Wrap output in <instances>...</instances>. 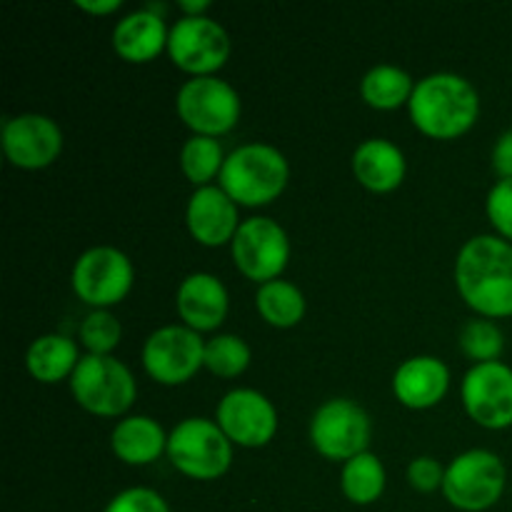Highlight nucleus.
Wrapping results in <instances>:
<instances>
[{"label":"nucleus","mask_w":512,"mask_h":512,"mask_svg":"<svg viewBox=\"0 0 512 512\" xmlns=\"http://www.w3.org/2000/svg\"><path fill=\"white\" fill-rule=\"evenodd\" d=\"M455 288L470 310L488 320L512 318V243L473 235L455 258Z\"/></svg>","instance_id":"1"},{"label":"nucleus","mask_w":512,"mask_h":512,"mask_svg":"<svg viewBox=\"0 0 512 512\" xmlns=\"http://www.w3.org/2000/svg\"><path fill=\"white\" fill-rule=\"evenodd\" d=\"M408 113L415 128L428 138L455 140L478 123L480 93L465 75L440 70L415 83Z\"/></svg>","instance_id":"2"},{"label":"nucleus","mask_w":512,"mask_h":512,"mask_svg":"<svg viewBox=\"0 0 512 512\" xmlns=\"http://www.w3.org/2000/svg\"><path fill=\"white\" fill-rule=\"evenodd\" d=\"M290 183V163L270 143H243L230 150L218 185L240 208H263L278 200Z\"/></svg>","instance_id":"3"},{"label":"nucleus","mask_w":512,"mask_h":512,"mask_svg":"<svg viewBox=\"0 0 512 512\" xmlns=\"http://www.w3.org/2000/svg\"><path fill=\"white\" fill-rule=\"evenodd\" d=\"M68 383L75 403L98 418H125L138 398L133 370L115 355L85 353Z\"/></svg>","instance_id":"4"},{"label":"nucleus","mask_w":512,"mask_h":512,"mask_svg":"<svg viewBox=\"0 0 512 512\" xmlns=\"http://www.w3.org/2000/svg\"><path fill=\"white\" fill-rule=\"evenodd\" d=\"M233 448L215 418H185L170 430L168 460L180 475L200 483L223 478L233 465Z\"/></svg>","instance_id":"5"},{"label":"nucleus","mask_w":512,"mask_h":512,"mask_svg":"<svg viewBox=\"0 0 512 512\" xmlns=\"http://www.w3.org/2000/svg\"><path fill=\"white\" fill-rule=\"evenodd\" d=\"M508 468L493 450L473 448L445 465L443 498L460 512H485L503 500Z\"/></svg>","instance_id":"6"},{"label":"nucleus","mask_w":512,"mask_h":512,"mask_svg":"<svg viewBox=\"0 0 512 512\" xmlns=\"http://www.w3.org/2000/svg\"><path fill=\"white\" fill-rule=\"evenodd\" d=\"M175 113L193 135L220 138L238 125L243 113L240 93L218 75L188 78L175 95Z\"/></svg>","instance_id":"7"},{"label":"nucleus","mask_w":512,"mask_h":512,"mask_svg":"<svg viewBox=\"0 0 512 512\" xmlns=\"http://www.w3.org/2000/svg\"><path fill=\"white\" fill-rule=\"evenodd\" d=\"M308 438L315 453L325 460L348 463L368 450L373 440V420L355 400L330 398L310 418Z\"/></svg>","instance_id":"8"},{"label":"nucleus","mask_w":512,"mask_h":512,"mask_svg":"<svg viewBox=\"0 0 512 512\" xmlns=\"http://www.w3.org/2000/svg\"><path fill=\"white\" fill-rule=\"evenodd\" d=\"M135 283L133 260L115 245H93L78 255L70 285L90 310H110L123 303Z\"/></svg>","instance_id":"9"},{"label":"nucleus","mask_w":512,"mask_h":512,"mask_svg":"<svg viewBox=\"0 0 512 512\" xmlns=\"http://www.w3.org/2000/svg\"><path fill=\"white\" fill-rule=\"evenodd\" d=\"M235 268L253 283L265 285L283 278L290 263L288 230L268 215H253L240 223L230 243Z\"/></svg>","instance_id":"10"},{"label":"nucleus","mask_w":512,"mask_h":512,"mask_svg":"<svg viewBox=\"0 0 512 512\" xmlns=\"http://www.w3.org/2000/svg\"><path fill=\"white\" fill-rule=\"evenodd\" d=\"M230 35L210 15H180L170 25L168 55L190 78L215 75L230 58Z\"/></svg>","instance_id":"11"},{"label":"nucleus","mask_w":512,"mask_h":512,"mask_svg":"<svg viewBox=\"0 0 512 512\" xmlns=\"http://www.w3.org/2000/svg\"><path fill=\"white\" fill-rule=\"evenodd\" d=\"M140 360L155 383L175 388L205 368V340L183 323L163 325L145 338Z\"/></svg>","instance_id":"12"},{"label":"nucleus","mask_w":512,"mask_h":512,"mask_svg":"<svg viewBox=\"0 0 512 512\" xmlns=\"http://www.w3.org/2000/svg\"><path fill=\"white\" fill-rule=\"evenodd\" d=\"M215 423L238 448H265L278 435V408L268 395L253 388H235L220 398Z\"/></svg>","instance_id":"13"},{"label":"nucleus","mask_w":512,"mask_h":512,"mask_svg":"<svg viewBox=\"0 0 512 512\" xmlns=\"http://www.w3.org/2000/svg\"><path fill=\"white\" fill-rule=\"evenodd\" d=\"M460 400L468 418L480 428H512V368L503 360L473 365L460 385Z\"/></svg>","instance_id":"14"},{"label":"nucleus","mask_w":512,"mask_h":512,"mask_svg":"<svg viewBox=\"0 0 512 512\" xmlns=\"http://www.w3.org/2000/svg\"><path fill=\"white\" fill-rule=\"evenodd\" d=\"M63 130L50 115L20 113L3 123L0 145L10 165L20 170L50 168L63 153Z\"/></svg>","instance_id":"15"},{"label":"nucleus","mask_w":512,"mask_h":512,"mask_svg":"<svg viewBox=\"0 0 512 512\" xmlns=\"http://www.w3.org/2000/svg\"><path fill=\"white\" fill-rule=\"evenodd\" d=\"M240 205L218 183L195 188L185 205V225L195 243L220 248L233 243L240 228Z\"/></svg>","instance_id":"16"},{"label":"nucleus","mask_w":512,"mask_h":512,"mask_svg":"<svg viewBox=\"0 0 512 512\" xmlns=\"http://www.w3.org/2000/svg\"><path fill=\"white\" fill-rule=\"evenodd\" d=\"M175 310L180 323L195 333H213L225 323L230 295L223 280L213 273H190L180 280L175 293Z\"/></svg>","instance_id":"17"},{"label":"nucleus","mask_w":512,"mask_h":512,"mask_svg":"<svg viewBox=\"0 0 512 512\" xmlns=\"http://www.w3.org/2000/svg\"><path fill=\"white\" fill-rule=\"evenodd\" d=\"M450 390V368L435 355H413L393 373V395L408 410H430Z\"/></svg>","instance_id":"18"},{"label":"nucleus","mask_w":512,"mask_h":512,"mask_svg":"<svg viewBox=\"0 0 512 512\" xmlns=\"http://www.w3.org/2000/svg\"><path fill=\"white\" fill-rule=\"evenodd\" d=\"M168 38L170 28L165 25L163 15L145 5L133 13H125L115 23L110 43L125 63H150L163 50H168Z\"/></svg>","instance_id":"19"},{"label":"nucleus","mask_w":512,"mask_h":512,"mask_svg":"<svg viewBox=\"0 0 512 512\" xmlns=\"http://www.w3.org/2000/svg\"><path fill=\"white\" fill-rule=\"evenodd\" d=\"M355 180L370 193H393L408 175V160L400 145L388 138H368L350 158Z\"/></svg>","instance_id":"20"},{"label":"nucleus","mask_w":512,"mask_h":512,"mask_svg":"<svg viewBox=\"0 0 512 512\" xmlns=\"http://www.w3.org/2000/svg\"><path fill=\"white\" fill-rule=\"evenodd\" d=\"M168 435L150 415H125L110 433V450L125 465H150L168 453Z\"/></svg>","instance_id":"21"},{"label":"nucleus","mask_w":512,"mask_h":512,"mask_svg":"<svg viewBox=\"0 0 512 512\" xmlns=\"http://www.w3.org/2000/svg\"><path fill=\"white\" fill-rule=\"evenodd\" d=\"M80 348L73 338L63 333H45L30 343L25 353V368L30 378L43 385H55L73 378L80 363Z\"/></svg>","instance_id":"22"},{"label":"nucleus","mask_w":512,"mask_h":512,"mask_svg":"<svg viewBox=\"0 0 512 512\" xmlns=\"http://www.w3.org/2000/svg\"><path fill=\"white\" fill-rule=\"evenodd\" d=\"M415 90L413 75L393 63H378L360 80V98L375 110H398L410 103Z\"/></svg>","instance_id":"23"},{"label":"nucleus","mask_w":512,"mask_h":512,"mask_svg":"<svg viewBox=\"0 0 512 512\" xmlns=\"http://www.w3.org/2000/svg\"><path fill=\"white\" fill-rule=\"evenodd\" d=\"M255 308H258L260 318L278 330H290L300 325L308 310V300L305 293L290 280H270V283L258 285L255 293Z\"/></svg>","instance_id":"24"},{"label":"nucleus","mask_w":512,"mask_h":512,"mask_svg":"<svg viewBox=\"0 0 512 512\" xmlns=\"http://www.w3.org/2000/svg\"><path fill=\"white\" fill-rule=\"evenodd\" d=\"M385 485H388V473L383 460L370 450L355 455L340 470V490L353 505L378 503L385 493Z\"/></svg>","instance_id":"25"},{"label":"nucleus","mask_w":512,"mask_h":512,"mask_svg":"<svg viewBox=\"0 0 512 512\" xmlns=\"http://www.w3.org/2000/svg\"><path fill=\"white\" fill-rule=\"evenodd\" d=\"M225 158L228 153L220 145V138H208V135H190L180 148V173L195 185V188H205L213 185V180L220 178Z\"/></svg>","instance_id":"26"},{"label":"nucleus","mask_w":512,"mask_h":512,"mask_svg":"<svg viewBox=\"0 0 512 512\" xmlns=\"http://www.w3.org/2000/svg\"><path fill=\"white\" fill-rule=\"evenodd\" d=\"M253 350L235 333H218L205 340V370L215 378H238L250 368Z\"/></svg>","instance_id":"27"},{"label":"nucleus","mask_w":512,"mask_h":512,"mask_svg":"<svg viewBox=\"0 0 512 512\" xmlns=\"http://www.w3.org/2000/svg\"><path fill=\"white\" fill-rule=\"evenodd\" d=\"M458 345L463 350L465 358L473 360V365L480 363H495L500 360L505 350V335L495 320L488 318H473L460 328Z\"/></svg>","instance_id":"28"},{"label":"nucleus","mask_w":512,"mask_h":512,"mask_svg":"<svg viewBox=\"0 0 512 512\" xmlns=\"http://www.w3.org/2000/svg\"><path fill=\"white\" fill-rule=\"evenodd\" d=\"M78 340L88 355H113L123 340V325L110 310H90L80 320Z\"/></svg>","instance_id":"29"},{"label":"nucleus","mask_w":512,"mask_h":512,"mask_svg":"<svg viewBox=\"0 0 512 512\" xmlns=\"http://www.w3.org/2000/svg\"><path fill=\"white\" fill-rule=\"evenodd\" d=\"M485 215L495 235L512 243V180H498L485 198Z\"/></svg>","instance_id":"30"},{"label":"nucleus","mask_w":512,"mask_h":512,"mask_svg":"<svg viewBox=\"0 0 512 512\" xmlns=\"http://www.w3.org/2000/svg\"><path fill=\"white\" fill-rule=\"evenodd\" d=\"M103 512H170L163 495L153 488L120 490Z\"/></svg>","instance_id":"31"},{"label":"nucleus","mask_w":512,"mask_h":512,"mask_svg":"<svg viewBox=\"0 0 512 512\" xmlns=\"http://www.w3.org/2000/svg\"><path fill=\"white\" fill-rule=\"evenodd\" d=\"M443 480L445 468L440 465V460L433 458V455H418V458L410 460L408 483L413 490H418V493L423 495L435 493V490H443Z\"/></svg>","instance_id":"32"},{"label":"nucleus","mask_w":512,"mask_h":512,"mask_svg":"<svg viewBox=\"0 0 512 512\" xmlns=\"http://www.w3.org/2000/svg\"><path fill=\"white\" fill-rule=\"evenodd\" d=\"M490 163H493L498 180H512V128L498 135L490 153Z\"/></svg>","instance_id":"33"},{"label":"nucleus","mask_w":512,"mask_h":512,"mask_svg":"<svg viewBox=\"0 0 512 512\" xmlns=\"http://www.w3.org/2000/svg\"><path fill=\"white\" fill-rule=\"evenodd\" d=\"M120 5H123V0H75V8L90 15H110L120 10Z\"/></svg>","instance_id":"34"},{"label":"nucleus","mask_w":512,"mask_h":512,"mask_svg":"<svg viewBox=\"0 0 512 512\" xmlns=\"http://www.w3.org/2000/svg\"><path fill=\"white\" fill-rule=\"evenodd\" d=\"M180 15H208L210 0H178Z\"/></svg>","instance_id":"35"}]
</instances>
